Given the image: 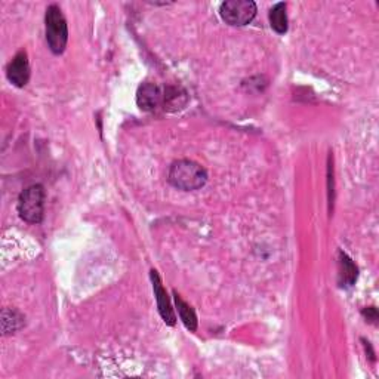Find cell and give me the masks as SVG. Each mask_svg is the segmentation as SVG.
<instances>
[{"mask_svg":"<svg viewBox=\"0 0 379 379\" xmlns=\"http://www.w3.org/2000/svg\"><path fill=\"white\" fill-rule=\"evenodd\" d=\"M169 181L173 187L182 191H194L206 184L208 173L196 162L178 160L171 166Z\"/></svg>","mask_w":379,"mask_h":379,"instance_id":"cell-1","label":"cell"},{"mask_svg":"<svg viewBox=\"0 0 379 379\" xmlns=\"http://www.w3.org/2000/svg\"><path fill=\"white\" fill-rule=\"evenodd\" d=\"M8 314H9V310H5L3 311V332L5 333H9V327H8ZM11 317H12V327H11V332L14 333L17 329H19L23 324V317L19 315L17 311H11Z\"/></svg>","mask_w":379,"mask_h":379,"instance_id":"cell-11","label":"cell"},{"mask_svg":"<svg viewBox=\"0 0 379 379\" xmlns=\"http://www.w3.org/2000/svg\"><path fill=\"white\" fill-rule=\"evenodd\" d=\"M8 79L17 88H24L30 79V66L26 50H19L8 67Z\"/></svg>","mask_w":379,"mask_h":379,"instance_id":"cell-5","label":"cell"},{"mask_svg":"<svg viewBox=\"0 0 379 379\" xmlns=\"http://www.w3.org/2000/svg\"><path fill=\"white\" fill-rule=\"evenodd\" d=\"M175 304H177L178 314L181 317L182 323L186 324L187 329L196 331L197 329V317H196V313H194V310L191 309V307L187 302H184L181 300V296L178 293H175Z\"/></svg>","mask_w":379,"mask_h":379,"instance_id":"cell-9","label":"cell"},{"mask_svg":"<svg viewBox=\"0 0 379 379\" xmlns=\"http://www.w3.org/2000/svg\"><path fill=\"white\" fill-rule=\"evenodd\" d=\"M151 280H153V289H155L159 313L162 315V319L165 320V323H168L169 326H173V324H175V320H177L175 319V313H173V309H172V305L169 302L168 295H166L165 289H163V286L160 283L157 271H155V270L151 271Z\"/></svg>","mask_w":379,"mask_h":379,"instance_id":"cell-6","label":"cell"},{"mask_svg":"<svg viewBox=\"0 0 379 379\" xmlns=\"http://www.w3.org/2000/svg\"><path fill=\"white\" fill-rule=\"evenodd\" d=\"M257 15V5L252 0H229L221 5V17L234 27L248 26Z\"/></svg>","mask_w":379,"mask_h":379,"instance_id":"cell-4","label":"cell"},{"mask_svg":"<svg viewBox=\"0 0 379 379\" xmlns=\"http://www.w3.org/2000/svg\"><path fill=\"white\" fill-rule=\"evenodd\" d=\"M340 275L342 286H353L357 280V267L345 253H340Z\"/></svg>","mask_w":379,"mask_h":379,"instance_id":"cell-10","label":"cell"},{"mask_svg":"<svg viewBox=\"0 0 379 379\" xmlns=\"http://www.w3.org/2000/svg\"><path fill=\"white\" fill-rule=\"evenodd\" d=\"M45 211V190L40 184L24 190L18 200V213L28 224H40Z\"/></svg>","mask_w":379,"mask_h":379,"instance_id":"cell-3","label":"cell"},{"mask_svg":"<svg viewBox=\"0 0 379 379\" xmlns=\"http://www.w3.org/2000/svg\"><path fill=\"white\" fill-rule=\"evenodd\" d=\"M45 23L49 49L52 50L55 55L63 54L68 40V28L63 12H61V9L57 5H50L48 8Z\"/></svg>","mask_w":379,"mask_h":379,"instance_id":"cell-2","label":"cell"},{"mask_svg":"<svg viewBox=\"0 0 379 379\" xmlns=\"http://www.w3.org/2000/svg\"><path fill=\"white\" fill-rule=\"evenodd\" d=\"M162 102V92L155 84H142L137 92V104L141 110L153 111Z\"/></svg>","mask_w":379,"mask_h":379,"instance_id":"cell-7","label":"cell"},{"mask_svg":"<svg viewBox=\"0 0 379 379\" xmlns=\"http://www.w3.org/2000/svg\"><path fill=\"white\" fill-rule=\"evenodd\" d=\"M270 24L275 33L284 35L288 32V15H286V5L275 3L270 11Z\"/></svg>","mask_w":379,"mask_h":379,"instance_id":"cell-8","label":"cell"}]
</instances>
